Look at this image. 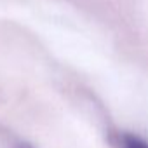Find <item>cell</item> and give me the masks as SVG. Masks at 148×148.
<instances>
[{
	"label": "cell",
	"instance_id": "cell-2",
	"mask_svg": "<svg viewBox=\"0 0 148 148\" xmlns=\"http://www.w3.org/2000/svg\"><path fill=\"white\" fill-rule=\"evenodd\" d=\"M18 148H30L28 145H21V146H18Z\"/></svg>",
	"mask_w": 148,
	"mask_h": 148
},
{
	"label": "cell",
	"instance_id": "cell-1",
	"mask_svg": "<svg viewBox=\"0 0 148 148\" xmlns=\"http://www.w3.org/2000/svg\"><path fill=\"white\" fill-rule=\"evenodd\" d=\"M122 148H148V143L138 136L124 134L122 136Z\"/></svg>",
	"mask_w": 148,
	"mask_h": 148
}]
</instances>
